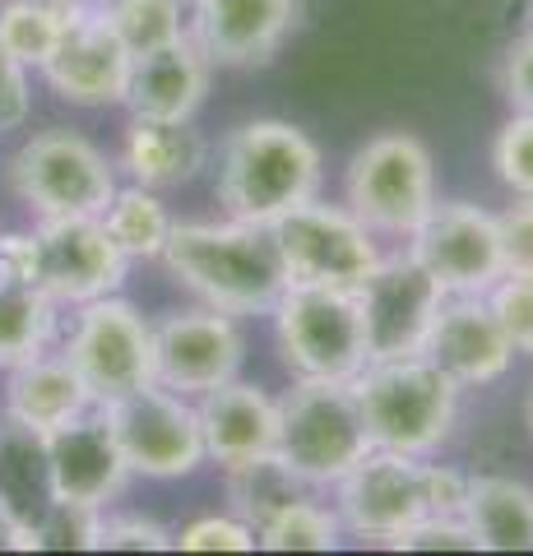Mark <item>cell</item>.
Returning <instances> with one entry per match:
<instances>
[{
  "instance_id": "1",
  "label": "cell",
  "mask_w": 533,
  "mask_h": 556,
  "mask_svg": "<svg viewBox=\"0 0 533 556\" xmlns=\"http://www.w3.org/2000/svg\"><path fill=\"white\" fill-rule=\"evenodd\" d=\"M163 265L204 306H218L228 316H269L288 288V269L269 228L237 218L172 223Z\"/></svg>"
},
{
  "instance_id": "2",
  "label": "cell",
  "mask_w": 533,
  "mask_h": 556,
  "mask_svg": "<svg viewBox=\"0 0 533 556\" xmlns=\"http://www.w3.org/2000/svg\"><path fill=\"white\" fill-rule=\"evenodd\" d=\"M325 181L320 149L292 121L255 116L223 139L218 153V204L237 223L269 228L297 204L316 200Z\"/></svg>"
},
{
  "instance_id": "3",
  "label": "cell",
  "mask_w": 533,
  "mask_h": 556,
  "mask_svg": "<svg viewBox=\"0 0 533 556\" xmlns=\"http://www.w3.org/2000/svg\"><path fill=\"white\" fill-rule=\"evenodd\" d=\"M367 441L399 455L432 459L459 422V386L427 357L367 362L353 380Z\"/></svg>"
},
{
  "instance_id": "4",
  "label": "cell",
  "mask_w": 533,
  "mask_h": 556,
  "mask_svg": "<svg viewBox=\"0 0 533 556\" xmlns=\"http://www.w3.org/2000/svg\"><path fill=\"white\" fill-rule=\"evenodd\" d=\"M343 204L367 223L376 237L408 241L413 228L436 204V163L432 149L408 130L371 135L343 172Z\"/></svg>"
},
{
  "instance_id": "5",
  "label": "cell",
  "mask_w": 533,
  "mask_h": 556,
  "mask_svg": "<svg viewBox=\"0 0 533 556\" xmlns=\"http://www.w3.org/2000/svg\"><path fill=\"white\" fill-rule=\"evenodd\" d=\"M371 450L348 380L292 376L279 399V455L320 492Z\"/></svg>"
},
{
  "instance_id": "6",
  "label": "cell",
  "mask_w": 533,
  "mask_h": 556,
  "mask_svg": "<svg viewBox=\"0 0 533 556\" xmlns=\"http://www.w3.org/2000/svg\"><path fill=\"white\" fill-rule=\"evenodd\" d=\"M10 190L38 218H98L116 195V167L75 130L28 135L5 167Z\"/></svg>"
},
{
  "instance_id": "7",
  "label": "cell",
  "mask_w": 533,
  "mask_h": 556,
  "mask_svg": "<svg viewBox=\"0 0 533 556\" xmlns=\"http://www.w3.org/2000/svg\"><path fill=\"white\" fill-rule=\"evenodd\" d=\"M274 343L292 376L353 380L367 367V334L357 292L288 283L274 302Z\"/></svg>"
},
{
  "instance_id": "8",
  "label": "cell",
  "mask_w": 533,
  "mask_h": 556,
  "mask_svg": "<svg viewBox=\"0 0 533 556\" xmlns=\"http://www.w3.org/2000/svg\"><path fill=\"white\" fill-rule=\"evenodd\" d=\"M269 237L279 247L288 283L357 292L381 265L376 232L348 204H325L320 195L297 204L279 223H269Z\"/></svg>"
},
{
  "instance_id": "9",
  "label": "cell",
  "mask_w": 533,
  "mask_h": 556,
  "mask_svg": "<svg viewBox=\"0 0 533 556\" xmlns=\"http://www.w3.org/2000/svg\"><path fill=\"white\" fill-rule=\"evenodd\" d=\"M102 413H107L112 437L126 455V468L140 478H158V482L191 478L210 459L204 455L195 399H186L177 390L144 386L102 404Z\"/></svg>"
},
{
  "instance_id": "10",
  "label": "cell",
  "mask_w": 533,
  "mask_h": 556,
  "mask_svg": "<svg viewBox=\"0 0 533 556\" xmlns=\"http://www.w3.org/2000/svg\"><path fill=\"white\" fill-rule=\"evenodd\" d=\"M75 329L61 353L84 376L93 404H112L130 390L153 386V325L122 292L75 306Z\"/></svg>"
},
{
  "instance_id": "11",
  "label": "cell",
  "mask_w": 533,
  "mask_h": 556,
  "mask_svg": "<svg viewBox=\"0 0 533 556\" xmlns=\"http://www.w3.org/2000/svg\"><path fill=\"white\" fill-rule=\"evenodd\" d=\"M334 510L353 538L390 547V538H399L408 525L432 515V506H427V459L371 445L334 482Z\"/></svg>"
},
{
  "instance_id": "12",
  "label": "cell",
  "mask_w": 533,
  "mask_h": 556,
  "mask_svg": "<svg viewBox=\"0 0 533 556\" xmlns=\"http://www.w3.org/2000/svg\"><path fill=\"white\" fill-rule=\"evenodd\" d=\"M408 255L436 278L445 298L487 292L506 274L496 214H487V208H478L469 200H436L432 214L413 228Z\"/></svg>"
},
{
  "instance_id": "13",
  "label": "cell",
  "mask_w": 533,
  "mask_h": 556,
  "mask_svg": "<svg viewBox=\"0 0 533 556\" xmlns=\"http://www.w3.org/2000/svg\"><path fill=\"white\" fill-rule=\"evenodd\" d=\"M441 302H445L441 283L413 255H381V265H376L367 283L357 288L367 362L422 357Z\"/></svg>"
},
{
  "instance_id": "14",
  "label": "cell",
  "mask_w": 533,
  "mask_h": 556,
  "mask_svg": "<svg viewBox=\"0 0 533 556\" xmlns=\"http://www.w3.org/2000/svg\"><path fill=\"white\" fill-rule=\"evenodd\" d=\"M246 334L237 316L218 306L172 311L153 325V386L200 399L204 390L223 386L242 371Z\"/></svg>"
},
{
  "instance_id": "15",
  "label": "cell",
  "mask_w": 533,
  "mask_h": 556,
  "mask_svg": "<svg viewBox=\"0 0 533 556\" xmlns=\"http://www.w3.org/2000/svg\"><path fill=\"white\" fill-rule=\"evenodd\" d=\"M33 232L42 247V292L56 306H84L122 292L130 260L102 218H38Z\"/></svg>"
},
{
  "instance_id": "16",
  "label": "cell",
  "mask_w": 533,
  "mask_h": 556,
  "mask_svg": "<svg viewBox=\"0 0 533 556\" xmlns=\"http://www.w3.org/2000/svg\"><path fill=\"white\" fill-rule=\"evenodd\" d=\"M42 455H47L51 501H79V506L107 510V501L122 492L130 478L126 455L112 437V422H107V413H102V404L71 417V422L56 431H47Z\"/></svg>"
},
{
  "instance_id": "17",
  "label": "cell",
  "mask_w": 533,
  "mask_h": 556,
  "mask_svg": "<svg viewBox=\"0 0 533 556\" xmlns=\"http://www.w3.org/2000/svg\"><path fill=\"white\" fill-rule=\"evenodd\" d=\"M302 14V0H191L186 33L210 65L255 70L279 56Z\"/></svg>"
},
{
  "instance_id": "18",
  "label": "cell",
  "mask_w": 533,
  "mask_h": 556,
  "mask_svg": "<svg viewBox=\"0 0 533 556\" xmlns=\"http://www.w3.org/2000/svg\"><path fill=\"white\" fill-rule=\"evenodd\" d=\"M422 357L432 362V367H441L459 390H483L510 371L515 348L506 339L502 320H496L487 292H469V298L441 302Z\"/></svg>"
},
{
  "instance_id": "19",
  "label": "cell",
  "mask_w": 533,
  "mask_h": 556,
  "mask_svg": "<svg viewBox=\"0 0 533 556\" xmlns=\"http://www.w3.org/2000/svg\"><path fill=\"white\" fill-rule=\"evenodd\" d=\"M107 14L71 20L61 33V47L51 51V61L42 65L47 89L61 102H75V108H116V102H126L130 51L112 33Z\"/></svg>"
},
{
  "instance_id": "20",
  "label": "cell",
  "mask_w": 533,
  "mask_h": 556,
  "mask_svg": "<svg viewBox=\"0 0 533 556\" xmlns=\"http://www.w3.org/2000/svg\"><path fill=\"white\" fill-rule=\"evenodd\" d=\"M200 431H204V455L218 468L242 464L255 455L279 450V399H269L251 380H223L195 399Z\"/></svg>"
},
{
  "instance_id": "21",
  "label": "cell",
  "mask_w": 533,
  "mask_h": 556,
  "mask_svg": "<svg viewBox=\"0 0 533 556\" xmlns=\"http://www.w3.org/2000/svg\"><path fill=\"white\" fill-rule=\"evenodd\" d=\"M214 65L195 47V38L167 42L144 56H130V84H126V108L130 116H153V121H191L200 112L204 93H210Z\"/></svg>"
},
{
  "instance_id": "22",
  "label": "cell",
  "mask_w": 533,
  "mask_h": 556,
  "mask_svg": "<svg viewBox=\"0 0 533 556\" xmlns=\"http://www.w3.org/2000/svg\"><path fill=\"white\" fill-rule=\"evenodd\" d=\"M5 417L10 422L28 427L33 437H47V431L65 427L71 417L93 408V394L84 386V376L71 367L65 353H38L20 362V367L5 371Z\"/></svg>"
},
{
  "instance_id": "23",
  "label": "cell",
  "mask_w": 533,
  "mask_h": 556,
  "mask_svg": "<svg viewBox=\"0 0 533 556\" xmlns=\"http://www.w3.org/2000/svg\"><path fill=\"white\" fill-rule=\"evenodd\" d=\"M204 163H210V144L195 130V121H153V116H130L122 135V159H116V167L135 186L149 190L191 186L204 172Z\"/></svg>"
},
{
  "instance_id": "24",
  "label": "cell",
  "mask_w": 533,
  "mask_h": 556,
  "mask_svg": "<svg viewBox=\"0 0 533 556\" xmlns=\"http://www.w3.org/2000/svg\"><path fill=\"white\" fill-rule=\"evenodd\" d=\"M51 506L42 437L0 413V510L20 529V552H38V525Z\"/></svg>"
},
{
  "instance_id": "25",
  "label": "cell",
  "mask_w": 533,
  "mask_h": 556,
  "mask_svg": "<svg viewBox=\"0 0 533 556\" xmlns=\"http://www.w3.org/2000/svg\"><path fill=\"white\" fill-rule=\"evenodd\" d=\"M464 525L478 552H533V486L515 478H473Z\"/></svg>"
},
{
  "instance_id": "26",
  "label": "cell",
  "mask_w": 533,
  "mask_h": 556,
  "mask_svg": "<svg viewBox=\"0 0 533 556\" xmlns=\"http://www.w3.org/2000/svg\"><path fill=\"white\" fill-rule=\"evenodd\" d=\"M223 486H228V506L237 519H246V525L261 533L265 525H274L288 506H297L316 492L312 482H306L297 468H292L279 450H269V455H255V459H242V464H228L223 468Z\"/></svg>"
},
{
  "instance_id": "27",
  "label": "cell",
  "mask_w": 533,
  "mask_h": 556,
  "mask_svg": "<svg viewBox=\"0 0 533 556\" xmlns=\"http://www.w3.org/2000/svg\"><path fill=\"white\" fill-rule=\"evenodd\" d=\"M56 302L42 288L0 278V371L38 357L56 339Z\"/></svg>"
},
{
  "instance_id": "28",
  "label": "cell",
  "mask_w": 533,
  "mask_h": 556,
  "mask_svg": "<svg viewBox=\"0 0 533 556\" xmlns=\"http://www.w3.org/2000/svg\"><path fill=\"white\" fill-rule=\"evenodd\" d=\"M102 228L112 232V241L122 247L126 260H163L167 237H172V214L158 200V190L149 186H116L112 204L102 208Z\"/></svg>"
},
{
  "instance_id": "29",
  "label": "cell",
  "mask_w": 533,
  "mask_h": 556,
  "mask_svg": "<svg viewBox=\"0 0 533 556\" xmlns=\"http://www.w3.org/2000/svg\"><path fill=\"white\" fill-rule=\"evenodd\" d=\"M65 20L56 0H5L0 5V47L10 51L24 70H42L51 51L61 47Z\"/></svg>"
},
{
  "instance_id": "30",
  "label": "cell",
  "mask_w": 533,
  "mask_h": 556,
  "mask_svg": "<svg viewBox=\"0 0 533 556\" xmlns=\"http://www.w3.org/2000/svg\"><path fill=\"white\" fill-rule=\"evenodd\" d=\"M112 33L130 56L186 38V0H112Z\"/></svg>"
},
{
  "instance_id": "31",
  "label": "cell",
  "mask_w": 533,
  "mask_h": 556,
  "mask_svg": "<svg viewBox=\"0 0 533 556\" xmlns=\"http://www.w3.org/2000/svg\"><path fill=\"white\" fill-rule=\"evenodd\" d=\"M343 519L334 506H320L316 496L297 501V506H288L274 525H265L261 533V547L265 552H334L343 543Z\"/></svg>"
},
{
  "instance_id": "32",
  "label": "cell",
  "mask_w": 533,
  "mask_h": 556,
  "mask_svg": "<svg viewBox=\"0 0 533 556\" xmlns=\"http://www.w3.org/2000/svg\"><path fill=\"white\" fill-rule=\"evenodd\" d=\"M492 167L515 200H533V116L529 112H510V121L496 130Z\"/></svg>"
},
{
  "instance_id": "33",
  "label": "cell",
  "mask_w": 533,
  "mask_h": 556,
  "mask_svg": "<svg viewBox=\"0 0 533 556\" xmlns=\"http://www.w3.org/2000/svg\"><path fill=\"white\" fill-rule=\"evenodd\" d=\"M487 302H492L515 353L533 357V269H506L487 288Z\"/></svg>"
},
{
  "instance_id": "34",
  "label": "cell",
  "mask_w": 533,
  "mask_h": 556,
  "mask_svg": "<svg viewBox=\"0 0 533 556\" xmlns=\"http://www.w3.org/2000/svg\"><path fill=\"white\" fill-rule=\"evenodd\" d=\"M98 506L79 501H51L42 525H38V552H98Z\"/></svg>"
},
{
  "instance_id": "35",
  "label": "cell",
  "mask_w": 533,
  "mask_h": 556,
  "mask_svg": "<svg viewBox=\"0 0 533 556\" xmlns=\"http://www.w3.org/2000/svg\"><path fill=\"white\" fill-rule=\"evenodd\" d=\"M172 547H181V552H255L261 538L237 515H200L181 533H172Z\"/></svg>"
},
{
  "instance_id": "36",
  "label": "cell",
  "mask_w": 533,
  "mask_h": 556,
  "mask_svg": "<svg viewBox=\"0 0 533 556\" xmlns=\"http://www.w3.org/2000/svg\"><path fill=\"white\" fill-rule=\"evenodd\" d=\"M172 533L149 515H107L98 525V552H167Z\"/></svg>"
},
{
  "instance_id": "37",
  "label": "cell",
  "mask_w": 533,
  "mask_h": 556,
  "mask_svg": "<svg viewBox=\"0 0 533 556\" xmlns=\"http://www.w3.org/2000/svg\"><path fill=\"white\" fill-rule=\"evenodd\" d=\"M390 547L394 552H478L469 525L445 515H427L418 525H408L399 538H390Z\"/></svg>"
},
{
  "instance_id": "38",
  "label": "cell",
  "mask_w": 533,
  "mask_h": 556,
  "mask_svg": "<svg viewBox=\"0 0 533 556\" xmlns=\"http://www.w3.org/2000/svg\"><path fill=\"white\" fill-rule=\"evenodd\" d=\"M496 228H502L506 269H533V200H515L510 208H502Z\"/></svg>"
},
{
  "instance_id": "39",
  "label": "cell",
  "mask_w": 533,
  "mask_h": 556,
  "mask_svg": "<svg viewBox=\"0 0 533 556\" xmlns=\"http://www.w3.org/2000/svg\"><path fill=\"white\" fill-rule=\"evenodd\" d=\"M0 278L42 288V247L38 232H0Z\"/></svg>"
},
{
  "instance_id": "40",
  "label": "cell",
  "mask_w": 533,
  "mask_h": 556,
  "mask_svg": "<svg viewBox=\"0 0 533 556\" xmlns=\"http://www.w3.org/2000/svg\"><path fill=\"white\" fill-rule=\"evenodd\" d=\"M33 112V89H28V70L0 47V135L20 130Z\"/></svg>"
},
{
  "instance_id": "41",
  "label": "cell",
  "mask_w": 533,
  "mask_h": 556,
  "mask_svg": "<svg viewBox=\"0 0 533 556\" xmlns=\"http://www.w3.org/2000/svg\"><path fill=\"white\" fill-rule=\"evenodd\" d=\"M502 93L510 102V112L533 116V33L510 42L506 61H502Z\"/></svg>"
},
{
  "instance_id": "42",
  "label": "cell",
  "mask_w": 533,
  "mask_h": 556,
  "mask_svg": "<svg viewBox=\"0 0 533 556\" xmlns=\"http://www.w3.org/2000/svg\"><path fill=\"white\" fill-rule=\"evenodd\" d=\"M469 482L473 478L464 473V468L427 459V506H432V515L464 519V506H469Z\"/></svg>"
},
{
  "instance_id": "43",
  "label": "cell",
  "mask_w": 533,
  "mask_h": 556,
  "mask_svg": "<svg viewBox=\"0 0 533 556\" xmlns=\"http://www.w3.org/2000/svg\"><path fill=\"white\" fill-rule=\"evenodd\" d=\"M0 552H20V529H14V519L0 510Z\"/></svg>"
},
{
  "instance_id": "44",
  "label": "cell",
  "mask_w": 533,
  "mask_h": 556,
  "mask_svg": "<svg viewBox=\"0 0 533 556\" xmlns=\"http://www.w3.org/2000/svg\"><path fill=\"white\" fill-rule=\"evenodd\" d=\"M529 427H533V390H529Z\"/></svg>"
},
{
  "instance_id": "45",
  "label": "cell",
  "mask_w": 533,
  "mask_h": 556,
  "mask_svg": "<svg viewBox=\"0 0 533 556\" xmlns=\"http://www.w3.org/2000/svg\"><path fill=\"white\" fill-rule=\"evenodd\" d=\"M0 5H5V0H0Z\"/></svg>"
}]
</instances>
